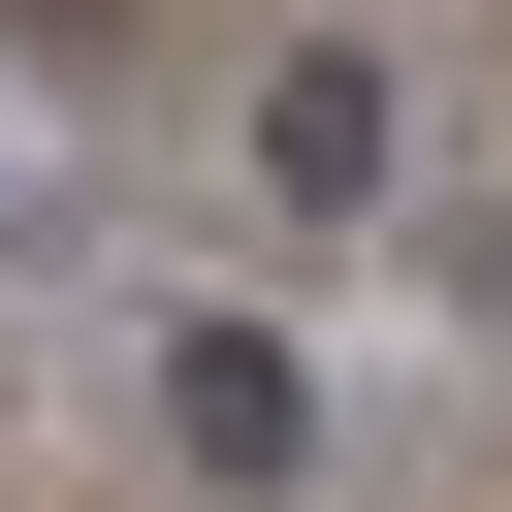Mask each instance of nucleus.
Returning a JSON list of instances; mask_svg holds the SVG:
<instances>
[{
    "instance_id": "obj_1",
    "label": "nucleus",
    "mask_w": 512,
    "mask_h": 512,
    "mask_svg": "<svg viewBox=\"0 0 512 512\" xmlns=\"http://www.w3.org/2000/svg\"><path fill=\"white\" fill-rule=\"evenodd\" d=\"M256 192H288V224H416V96H384V32H288V64H256Z\"/></svg>"
},
{
    "instance_id": "obj_2",
    "label": "nucleus",
    "mask_w": 512,
    "mask_h": 512,
    "mask_svg": "<svg viewBox=\"0 0 512 512\" xmlns=\"http://www.w3.org/2000/svg\"><path fill=\"white\" fill-rule=\"evenodd\" d=\"M160 448H192V480H224V512H288V480H320V352H288V320H224V288H192V320H160Z\"/></svg>"
},
{
    "instance_id": "obj_3",
    "label": "nucleus",
    "mask_w": 512,
    "mask_h": 512,
    "mask_svg": "<svg viewBox=\"0 0 512 512\" xmlns=\"http://www.w3.org/2000/svg\"><path fill=\"white\" fill-rule=\"evenodd\" d=\"M416 288H448V320H512V192H416Z\"/></svg>"
}]
</instances>
